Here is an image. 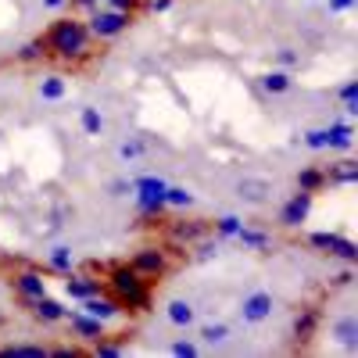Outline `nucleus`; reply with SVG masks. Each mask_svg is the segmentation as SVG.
Segmentation results:
<instances>
[{"instance_id":"nucleus-5","label":"nucleus","mask_w":358,"mask_h":358,"mask_svg":"<svg viewBox=\"0 0 358 358\" xmlns=\"http://www.w3.org/2000/svg\"><path fill=\"white\" fill-rule=\"evenodd\" d=\"M268 315H273V294H268V290H251L244 301H241V319L248 326H258Z\"/></svg>"},{"instance_id":"nucleus-31","label":"nucleus","mask_w":358,"mask_h":358,"mask_svg":"<svg viewBox=\"0 0 358 358\" xmlns=\"http://www.w3.org/2000/svg\"><path fill=\"white\" fill-rule=\"evenodd\" d=\"M226 337H229V326H226V322H208V326H201V341L212 344V348L222 344Z\"/></svg>"},{"instance_id":"nucleus-14","label":"nucleus","mask_w":358,"mask_h":358,"mask_svg":"<svg viewBox=\"0 0 358 358\" xmlns=\"http://www.w3.org/2000/svg\"><path fill=\"white\" fill-rule=\"evenodd\" d=\"M165 319H169L172 326H179V330H187V326H194L197 312H194V305H190V301L176 297V301H169V305H165Z\"/></svg>"},{"instance_id":"nucleus-4","label":"nucleus","mask_w":358,"mask_h":358,"mask_svg":"<svg viewBox=\"0 0 358 358\" xmlns=\"http://www.w3.org/2000/svg\"><path fill=\"white\" fill-rule=\"evenodd\" d=\"M308 241H312V248H319V251H330V255L344 258L348 265H355V262H358V248L348 241V236H341V233H312Z\"/></svg>"},{"instance_id":"nucleus-3","label":"nucleus","mask_w":358,"mask_h":358,"mask_svg":"<svg viewBox=\"0 0 358 358\" xmlns=\"http://www.w3.org/2000/svg\"><path fill=\"white\" fill-rule=\"evenodd\" d=\"M129 25H133V15L115 11V8H94V15H90V22H86L90 40H115V36H122Z\"/></svg>"},{"instance_id":"nucleus-9","label":"nucleus","mask_w":358,"mask_h":358,"mask_svg":"<svg viewBox=\"0 0 358 358\" xmlns=\"http://www.w3.org/2000/svg\"><path fill=\"white\" fill-rule=\"evenodd\" d=\"M83 312L86 315H94L101 322H111L122 315V305L115 301V297H104V294H94V297H83Z\"/></svg>"},{"instance_id":"nucleus-29","label":"nucleus","mask_w":358,"mask_h":358,"mask_svg":"<svg viewBox=\"0 0 358 358\" xmlns=\"http://www.w3.org/2000/svg\"><path fill=\"white\" fill-rule=\"evenodd\" d=\"M194 194L187 187H165V208H190Z\"/></svg>"},{"instance_id":"nucleus-1","label":"nucleus","mask_w":358,"mask_h":358,"mask_svg":"<svg viewBox=\"0 0 358 358\" xmlns=\"http://www.w3.org/2000/svg\"><path fill=\"white\" fill-rule=\"evenodd\" d=\"M47 57H62V62H79L90 54V29L79 18H57L47 29Z\"/></svg>"},{"instance_id":"nucleus-40","label":"nucleus","mask_w":358,"mask_h":358,"mask_svg":"<svg viewBox=\"0 0 358 358\" xmlns=\"http://www.w3.org/2000/svg\"><path fill=\"white\" fill-rule=\"evenodd\" d=\"M355 4H358V0H330V11H334V15H344V11H351Z\"/></svg>"},{"instance_id":"nucleus-23","label":"nucleus","mask_w":358,"mask_h":358,"mask_svg":"<svg viewBox=\"0 0 358 358\" xmlns=\"http://www.w3.org/2000/svg\"><path fill=\"white\" fill-rule=\"evenodd\" d=\"M334 337H337L348 351H355V348H358V319H351V315L341 319V322L334 326Z\"/></svg>"},{"instance_id":"nucleus-25","label":"nucleus","mask_w":358,"mask_h":358,"mask_svg":"<svg viewBox=\"0 0 358 358\" xmlns=\"http://www.w3.org/2000/svg\"><path fill=\"white\" fill-rule=\"evenodd\" d=\"M15 57H18V62H25V65H33V62H40V57H47V43H43V36L22 43V50H18Z\"/></svg>"},{"instance_id":"nucleus-8","label":"nucleus","mask_w":358,"mask_h":358,"mask_svg":"<svg viewBox=\"0 0 358 358\" xmlns=\"http://www.w3.org/2000/svg\"><path fill=\"white\" fill-rule=\"evenodd\" d=\"M204 236V222L201 219H176L169 226V244L172 248H183V244H197Z\"/></svg>"},{"instance_id":"nucleus-27","label":"nucleus","mask_w":358,"mask_h":358,"mask_svg":"<svg viewBox=\"0 0 358 358\" xmlns=\"http://www.w3.org/2000/svg\"><path fill=\"white\" fill-rule=\"evenodd\" d=\"M143 155H147V143L136 140V136H129V140L118 143V158H122V162H140Z\"/></svg>"},{"instance_id":"nucleus-43","label":"nucleus","mask_w":358,"mask_h":358,"mask_svg":"<svg viewBox=\"0 0 358 358\" xmlns=\"http://www.w3.org/2000/svg\"><path fill=\"white\" fill-rule=\"evenodd\" d=\"M69 4H72V8H86V11H94V8L101 4V0H69Z\"/></svg>"},{"instance_id":"nucleus-30","label":"nucleus","mask_w":358,"mask_h":358,"mask_svg":"<svg viewBox=\"0 0 358 358\" xmlns=\"http://www.w3.org/2000/svg\"><path fill=\"white\" fill-rule=\"evenodd\" d=\"M4 358H50L47 348H29V344H15V348H0Z\"/></svg>"},{"instance_id":"nucleus-11","label":"nucleus","mask_w":358,"mask_h":358,"mask_svg":"<svg viewBox=\"0 0 358 358\" xmlns=\"http://www.w3.org/2000/svg\"><path fill=\"white\" fill-rule=\"evenodd\" d=\"M15 290L25 297V301H36V297L47 294V280H43L40 273H33V268H25V273L15 276Z\"/></svg>"},{"instance_id":"nucleus-24","label":"nucleus","mask_w":358,"mask_h":358,"mask_svg":"<svg viewBox=\"0 0 358 358\" xmlns=\"http://www.w3.org/2000/svg\"><path fill=\"white\" fill-rule=\"evenodd\" d=\"M79 126H83V133L86 136H101L104 133V118H101V111L97 108H79Z\"/></svg>"},{"instance_id":"nucleus-21","label":"nucleus","mask_w":358,"mask_h":358,"mask_svg":"<svg viewBox=\"0 0 358 358\" xmlns=\"http://www.w3.org/2000/svg\"><path fill=\"white\" fill-rule=\"evenodd\" d=\"M326 183H344V187L358 183V165H355V162H337V165H330V172H326Z\"/></svg>"},{"instance_id":"nucleus-33","label":"nucleus","mask_w":358,"mask_h":358,"mask_svg":"<svg viewBox=\"0 0 358 358\" xmlns=\"http://www.w3.org/2000/svg\"><path fill=\"white\" fill-rule=\"evenodd\" d=\"M341 101L348 115H358V83H344L341 86Z\"/></svg>"},{"instance_id":"nucleus-41","label":"nucleus","mask_w":358,"mask_h":358,"mask_svg":"<svg viewBox=\"0 0 358 358\" xmlns=\"http://www.w3.org/2000/svg\"><path fill=\"white\" fill-rule=\"evenodd\" d=\"M50 355H54V358H86L79 348H57V351H50Z\"/></svg>"},{"instance_id":"nucleus-39","label":"nucleus","mask_w":358,"mask_h":358,"mask_svg":"<svg viewBox=\"0 0 358 358\" xmlns=\"http://www.w3.org/2000/svg\"><path fill=\"white\" fill-rule=\"evenodd\" d=\"M140 4H143V0H108V8H115V11H129V15H136Z\"/></svg>"},{"instance_id":"nucleus-44","label":"nucleus","mask_w":358,"mask_h":358,"mask_svg":"<svg viewBox=\"0 0 358 358\" xmlns=\"http://www.w3.org/2000/svg\"><path fill=\"white\" fill-rule=\"evenodd\" d=\"M351 280H355V273H351V268H344V273H341V276H337L334 283H337V287H348Z\"/></svg>"},{"instance_id":"nucleus-37","label":"nucleus","mask_w":358,"mask_h":358,"mask_svg":"<svg viewBox=\"0 0 358 358\" xmlns=\"http://www.w3.org/2000/svg\"><path fill=\"white\" fill-rule=\"evenodd\" d=\"M169 351H172L176 358H194V355H197V344H194V341H176Z\"/></svg>"},{"instance_id":"nucleus-42","label":"nucleus","mask_w":358,"mask_h":358,"mask_svg":"<svg viewBox=\"0 0 358 358\" xmlns=\"http://www.w3.org/2000/svg\"><path fill=\"white\" fill-rule=\"evenodd\" d=\"M215 251H219L215 244H201V248H197V258H201V262H208V258H212Z\"/></svg>"},{"instance_id":"nucleus-32","label":"nucleus","mask_w":358,"mask_h":358,"mask_svg":"<svg viewBox=\"0 0 358 358\" xmlns=\"http://www.w3.org/2000/svg\"><path fill=\"white\" fill-rule=\"evenodd\" d=\"M301 143L308 147V151H330V133H326V129H308L301 136Z\"/></svg>"},{"instance_id":"nucleus-36","label":"nucleus","mask_w":358,"mask_h":358,"mask_svg":"<svg viewBox=\"0 0 358 358\" xmlns=\"http://www.w3.org/2000/svg\"><path fill=\"white\" fill-rule=\"evenodd\" d=\"M276 62H280L283 69H294L297 62H301V54H297L294 47H280V50H276Z\"/></svg>"},{"instance_id":"nucleus-38","label":"nucleus","mask_w":358,"mask_h":358,"mask_svg":"<svg viewBox=\"0 0 358 358\" xmlns=\"http://www.w3.org/2000/svg\"><path fill=\"white\" fill-rule=\"evenodd\" d=\"M108 194H111V197H126V194H133V183H129V179H111Z\"/></svg>"},{"instance_id":"nucleus-6","label":"nucleus","mask_w":358,"mask_h":358,"mask_svg":"<svg viewBox=\"0 0 358 358\" xmlns=\"http://www.w3.org/2000/svg\"><path fill=\"white\" fill-rule=\"evenodd\" d=\"M140 276H147V280H158L165 268H169V258H165V251L162 248H140L136 255H133V262H129Z\"/></svg>"},{"instance_id":"nucleus-28","label":"nucleus","mask_w":358,"mask_h":358,"mask_svg":"<svg viewBox=\"0 0 358 358\" xmlns=\"http://www.w3.org/2000/svg\"><path fill=\"white\" fill-rule=\"evenodd\" d=\"M236 241H241L244 248H251V251H265V248H268V236L258 233V229H248V226L236 229Z\"/></svg>"},{"instance_id":"nucleus-13","label":"nucleus","mask_w":358,"mask_h":358,"mask_svg":"<svg viewBox=\"0 0 358 358\" xmlns=\"http://www.w3.org/2000/svg\"><path fill=\"white\" fill-rule=\"evenodd\" d=\"M319 330V308H301V315L294 319V341L297 344H308Z\"/></svg>"},{"instance_id":"nucleus-46","label":"nucleus","mask_w":358,"mask_h":358,"mask_svg":"<svg viewBox=\"0 0 358 358\" xmlns=\"http://www.w3.org/2000/svg\"><path fill=\"white\" fill-rule=\"evenodd\" d=\"M65 4H69V0H43V8H47V11H62Z\"/></svg>"},{"instance_id":"nucleus-12","label":"nucleus","mask_w":358,"mask_h":358,"mask_svg":"<svg viewBox=\"0 0 358 358\" xmlns=\"http://www.w3.org/2000/svg\"><path fill=\"white\" fill-rule=\"evenodd\" d=\"M236 194H241V201H248V204H262L268 194H273V183H268V179H241V183H236Z\"/></svg>"},{"instance_id":"nucleus-22","label":"nucleus","mask_w":358,"mask_h":358,"mask_svg":"<svg viewBox=\"0 0 358 358\" xmlns=\"http://www.w3.org/2000/svg\"><path fill=\"white\" fill-rule=\"evenodd\" d=\"M47 262H50V268H57V273H72L76 255H72L69 244H54V248L47 251Z\"/></svg>"},{"instance_id":"nucleus-17","label":"nucleus","mask_w":358,"mask_h":358,"mask_svg":"<svg viewBox=\"0 0 358 358\" xmlns=\"http://www.w3.org/2000/svg\"><path fill=\"white\" fill-rule=\"evenodd\" d=\"M36 94H40L43 101H65L69 86H65V79H62V76H43V79L36 83Z\"/></svg>"},{"instance_id":"nucleus-35","label":"nucleus","mask_w":358,"mask_h":358,"mask_svg":"<svg viewBox=\"0 0 358 358\" xmlns=\"http://www.w3.org/2000/svg\"><path fill=\"white\" fill-rule=\"evenodd\" d=\"M97 358H118V355H122V344H115V341H97V351H94Z\"/></svg>"},{"instance_id":"nucleus-19","label":"nucleus","mask_w":358,"mask_h":358,"mask_svg":"<svg viewBox=\"0 0 358 358\" xmlns=\"http://www.w3.org/2000/svg\"><path fill=\"white\" fill-rule=\"evenodd\" d=\"M326 133H330V151H351L355 147V129L348 122H334Z\"/></svg>"},{"instance_id":"nucleus-15","label":"nucleus","mask_w":358,"mask_h":358,"mask_svg":"<svg viewBox=\"0 0 358 358\" xmlns=\"http://www.w3.org/2000/svg\"><path fill=\"white\" fill-rule=\"evenodd\" d=\"M65 312H69V308H65L62 301H54V297H47V294L33 301V315H36V319H43V322H62V319H65Z\"/></svg>"},{"instance_id":"nucleus-16","label":"nucleus","mask_w":358,"mask_h":358,"mask_svg":"<svg viewBox=\"0 0 358 358\" xmlns=\"http://www.w3.org/2000/svg\"><path fill=\"white\" fill-rule=\"evenodd\" d=\"M65 290H69V297L83 301V297H94V294H101V283H97L94 276H69V280H65Z\"/></svg>"},{"instance_id":"nucleus-34","label":"nucleus","mask_w":358,"mask_h":358,"mask_svg":"<svg viewBox=\"0 0 358 358\" xmlns=\"http://www.w3.org/2000/svg\"><path fill=\"white\" fill-rule=\"evenodd\" d=\"M244 222L236 219V215H222V219H215V233L219 236H236V229H241Z\"/></svg>"},{"instance_id":"nucleus-7","label":"nucleus","mask_w":358,"mask_h":358,"mask_svg":"<svg viewBox=\"0 0 358 358\" xmlns=\"http://www.w3.org/2000/svg\"><path fill=\"white\" fill-rule=\"evenodd\" d=\"M308 212H312V194L308 190H297L287 204H283V212H280V226H287V229H297L305 219H308Z\"/></svg>"},{"instance_id":"nucleus-45","label":"nucleus","mask_w":358,"mask_h":358,"mask_svg":"<svg viewBox=\"0 0 358 358\" xmlns=\"http://www.w3.org/2000/svg\"><path fill=\"white\" fill-rule=\"evenodd\" d=\"M169 8H172V0H151V11H158V15L169 11Z\"/></svg>"},{"instance_id":"nucleus-26","label":"nucleus","mask_w":358,"mask_h":358,"mask_svg":"<svg viewBox=\"0 0 358 358\" xmlns=\"http://www.w3.org/2000/svg\"><path fill=\"white\" fill-rule=\"evenodd\" d=\"M319 187H326V172H319V169H301L297 172V190L315 194Z\"/></svg>"},{"instance_id":"nucleus-2","label":"nucleus","mask_w":358,"mask_h":358,"mask_svg":"<svg viewBox=\"0 0 358 358\" xmlns=\"http://www.w3.org/2000/svg\"><path fill=\"white\" fill-rule=\"evenodd\" d=\"M108 290H111V297H115L122 308L151 312V290H147V276H140L129 262L108 268Z\"/></svg>"},{"instance_id":"nucleus-10","label":"nucleus","mask_w":358,"mask_h":358,"mask_svg":"<svg viewBox=\"0 0 358 358\" xmlns=\"http://www.w3.org/2000/svg\"><path fill=\"white\" fill-rule=\"evenodd\" d=\"M69 326H72V334L79 337H90V341H101L104 337V322L94 319V315H86V312H65Z\"/></svg>"},{"instance_id":"nucleus-18","label":"nucleus","mask_w":358,"mask_h":358,"mask_svg":"<svg viewBox=\"0 0 358 358\" xmlns=\"http://www.w3.org/2000/svg\"><path fill=\"white\" fill-rule=\"evenodd\" d=\"M165 179L162 176H140V179H133V194L136 197H165Z\"/></svg>"},{"instance_id":"nucleus-20","label":"nucleus","mask_w":358,"mask_h":358,"mask_svg":"<svg viewBox=\"0 0 358 358\" xmlns=\"http://www.w3.org/2000/svg\"><path fill=\"white\" fill-rule=\"evenodd\" d=\"M294 86V79H290V72H283V69H276V72H265L262 76V90L265 94H287V90Z\"/></svg>"}]
</instances>
